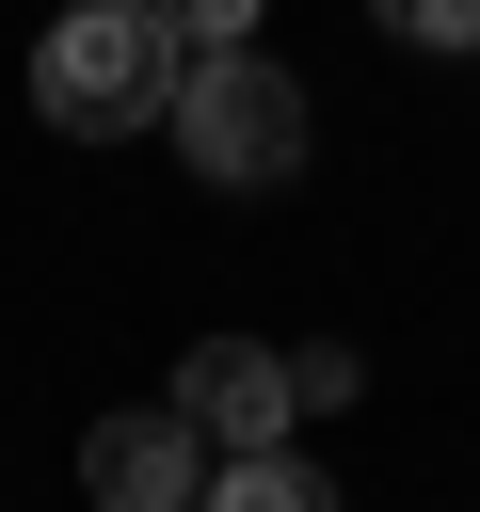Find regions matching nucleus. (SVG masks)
<instances>
[{
	"label": "nucleus",
	"mask_w": 480,
	"mask_h": 512,
	"mask_svg": "<svg viewBox=\"0 0 480 512\" xmlns=\"http://www.w3.org/2000/svg\"><path fill=\"white\" fill-rule=\"evenodd\" d=\"M176 16L160 0H64L48 32H32V112L64 128V144H112V128H160L176 112Z\"/></svg>",
	"instance_id": "obj_1"
},
{
	"label": "nucleus",
	"mask_w": 480,
	"mask_h": 512,
	"mask_svg": "<svg viewBox=\"0 0 480 512\" xmlns=\"http://www.w3.org/2000/svg\"><path fill=\"white\" fill-rule=\"evenodd\" d=\"M160 128H176V160H192L208 192H288V176H304V128H320V112H304V80H288L272 48H192V64H176V112H160Z\"/></svg>",
	"instance_id": "obj_2"
},
{
	"label": "nucleus",
	"mask_w": 480,
	"mask_h": 512,
	"mask_svg": "<svg viewBox=\"0 0 480 512\" xmlns=\"http://www.w3.org/2000/svg\"><path fill=\"white\" fill-rule=\"evenodd\" d=\"M80 496H96V512H192V496H208V432H192L176 400L96 416V432H80Z\"/></svg>",
	"instance_id": "obj_3"
},
{
	"label": "nucleus",
	"mask_w": 480,
	"mask_h": 512,
	"mask_svg": "<svg viewBox=\"0 0 480 512\" xmlns=\"http://www.w3.org/2000/svg\"><path fill=\"white\" fill-rule=\"evenodd\" d=\"M176 416H192L208 448H288L304 384H288V352H256V336H192V352H176Z\"/></svg>",
	"instance_id": "obj_4"
},
{
	"label": "nucleus",
	"mask_w": 480,
	"mask_h": 512,
	"mask_svg": "<svg viewBox=\"0 0 480 512\" xmlns=\"http://www.w3.org/2000/svg\"><path fill=\"white\" fill-rule=\"evenodd\" d=\"M192 512H352V496H336L304 448H224V480H208Z\"/></svg>",
	"instance_id": "obj_5"
},
{
	"label": "nucleus",
	"mask_w": 480,
	"mask_h": 512,
	"mask_svg": "<svg viewBox=\"0 0 480 512\" xmlns=\"http://www.w3.org/2000/svg\"><path fill=\"white\" fill-rule=\"evenodd\" d=\"M400 48H480V0H368Z\"/></svg>",
	"instance_id": "obj_6"
},
{
	"label": "nucleus",
	"mask_w": 480,
	"mask_h": 512,
	"mask_svg": "<svg viewBox=\"0 0 480 512\" xmlns=\"http://www.w3.org/2000/svg\"><path fill=\"white\" fill-rule=\"evenodd\" d=\"M176 16V48H256V0H160Z\"/></svg>",
	"instance_id": "obj_7"
},
{
	"label": "nucleus",
	"mask_w": 480,
	"mask_h": 512,
	"mask_svg": "<svg viewBox=\"0 0 480 512\" xmlns=\"http://www.w3.org/2000/svg\"><path fill=\"white\" fill-rule=\"evenodd\" d=\"M288 384H304V416H352V384H368V368H352V352H288Z\"/></svg>",
	"instance_id": "obj_8"
}]
</instances>
